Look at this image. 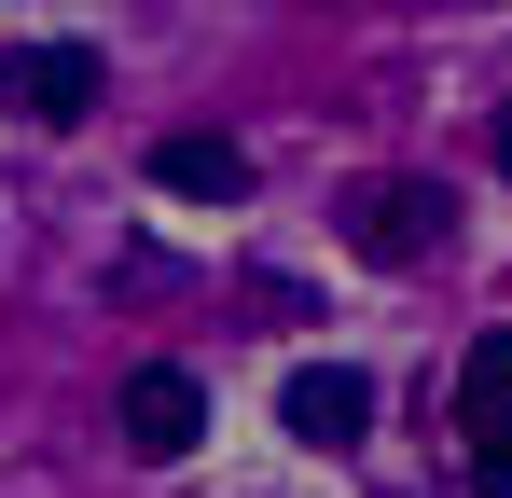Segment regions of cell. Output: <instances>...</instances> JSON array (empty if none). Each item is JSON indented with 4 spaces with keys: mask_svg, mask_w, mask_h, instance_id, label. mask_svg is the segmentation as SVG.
Returning <instances> with one entry per match:
<instances>
[{
    "mask_svg": "<svg viewBox=\"0 0 512 498\" xmlns=\"http://www.w3.org/2000/svg\"><path fill=\"white\" fill-rule=\"evenodd\" d=\"M443 222H457L443 180H360V194H346V249H360V263H429Z\"/></svg>",
    "mask_w": 512,
    "mask_h": 498,
    "instance_id": "1",
    "label": "cell"
},
{
    "mask_svg": "<svg viewBox=\"0 0 512 498\" xmlns=\"http://www.w3.org/2000/svg\"><path fill=\"white\" fill-rule=\"evenodd\" d=\"M97 97H111V70L84 42H14L0 56V111H28V125H84Z\"/></svg>",
    "mask_w": 512,
    "mask_h": 498,
    "instance_id": "2",
    "label": "cell"
},
{
    "mask_svg": "<svg viewBox=\"0 0 512 498\" xmlns=\"http://www.w3.org/2000/svg\"><path fill=\"white\" fill-rule=\"evenodd\" d=\"M194 429H208V388H194L180 360H139V374H125V457L167 471V457H194Z\"/></svg>",
    "mask_w": 512,
    "mask_h": 498,
    "instance_id": "3",
    "label": "cell"
},
{
    "mask_svg": "<svg viewBox=\"0 0 512 498\" xmlns=\"http://www.w3.org/2000/svg\"><path fill=\"white\" fill-rule=\"evenodd\" d=\"M277 415H291V443H319V457H346V443L374 429V374H346V360H291V388H277Z\"/></svg>",
    "mask_w": 512,
    "mask_h": 498,
    "instance_id": "4",
    "label": "cell"
},
{
    "mask_svg": "<svg viewBox=\"0 0 512 498\" xmlns=\"http://www.w3.org/2000/svg\"><path fill=\"white\" fill-rule=\"evenodd\" d=\"M153 180H167V194H194V208H236V194H250V153H236L222 125H180L167 153H153Z\"/></svg>",
    "mask_w": 512,
    "mask_h": 498,
    "instance_id": "5",
    "label": "cell"
},
{
    "mask_svg": "<svg viewBox=\"0 0 512 498\" xmlns=\"http://www.w3.org/2000/svg\"><path fill=\"white\" fill-rule=\"evenodd\" d=\"M457 429H471V443H512V332H485V346L457 360Z\"/></svg>",
    "mask_w": 512,
    "mask_h": 498,
    "instance_id": "6",
    "label": "cell"
},
{
    "mask_svg": "<svg viewBox=\"0 0 512 498\" xmlns=\"http://www.w3.org/2000/svg\"><path fill=\"white\" fill-rule=\"evenodd\" d=\"M471 498H512V443H471Z\"/></svg>",
    "mask_w": 512,
    "mask_h": 498,
    "instance_id": "7",
    "label": "cell"
},
{
    "mask_svg": "<svg viewBox=\"0 0 512 498\" xmlns=\"http://www.w3.org/2000/svg\"><path fill=\"white\" fill-rule=\"evenodd\" d=\"M485 153H499V166H512V97H499V125H485Z\"/></svg>",
    "mask_w": 512,
    "mask_h": 498,
    "instance_id": "8",
    "label": "cell"
}]
</instances>
